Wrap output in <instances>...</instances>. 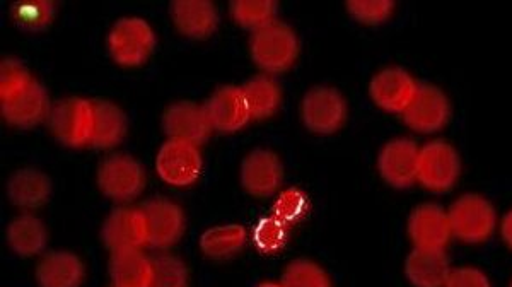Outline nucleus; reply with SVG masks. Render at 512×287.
Wrapping results in <instances>:
<instances>
[{
	"instance_id": "nucleus-11",
	"label": "nucleus",
	"mask_w": 512,
	"mask_h": 287,
	"mask_svg": "<svg viewBox=\"0 0 512 287\" xmlns=\"http://www.w3.org/2000/svg\"><path fill=\"white\" fill-rule=\"evenodd\" d=\"M419 154L420 147L412 139H393L379 153V175L390 187H412L417 182Z\"/></svg>"
},
{
	"instance_id": "nucleus-35",
	"label": "nucleus",
	"mask_w": 512,
	"mask_h": 287,
	"mask_svg": "<svg viewBox=\"0 0 512 287\" xmlns=\"http://www.w3.org/2000/svg\"><path fill=\"white\" fill-rule=\"evenodd\" d=\"M272 211H274V216L282 223H286L287 226L299 223L308 214V197L299 188H289L279 195V199L275 200Z\"/></svg>"
},
{
	"instance_id": "nucleus-6",
	"label": "nucleus",
	"mask_w": 512,
	"mask_h": 287,
	"mask_svg": "<svg viewBox=\"0 0 512 287\" xmlns=\"http://www.w3.org/2000/svg\"><path fill=\"white\" fill-rule=\"evenodd\" d=\"M301 117L311 132L335 134L347 120V101L344 94L330 86H315L304 94Z\"/></svg>"
},
{
	"instance_id": "nucleus-9",
	"label": "nucleus",
	"mask_w": 512,
	"mask_h": 287,
	"mask_svg": "<svg viewBox=\"0 0 512 287\" xmlns=\"http://www.w3.org/2000/svg\"><path fill=\"white\" fill-rule=\"evenodd\" d=\"M451 106L443 89L434 84H419L414 100L402 113L410 129L419 134H434L448 123Z\"/></svg>"
},
{
	"instance_id": "nucleus-29",
	"label": "nucleus",
	"mask_w": 512,
	"mask_h": 287,
	"mask_svg": "<svg viewBox=\"0 0 512 287\" xmlns=\"http://www.w3.org/2000/svg\"><path fill=\"white\" fill-rule=\"evenodd\" d=\"M279 6L274 0H234L231 2V14L239 26L246 30H262L268 24L275 23V14Z\"/></svg>"
},
{
	"instance_id": "nucleus-34",
	"label": "nucleus",
	"mask_w": 512,
	"mask_h": 287,
	"mask_svg": "<svg viewBox=\"0 0 512 287\" xmlns=\"http://www.w3.org/2000/svg\"><path fill=\"white\" fill-rule=\"evenodd\" d=\"M345 7L355 21L376 26L391 18L395 4L390 0H349Z\"/></svg>"
},
{
	"instance_id": "nucleus-10",
	"label": "nucleus",
	"mask_w": 512,
	"mask_h": 287,
	"mask_svg": "<svg viewBox=\"0 0 512 287\" xmlns=\"http://www.w3.org/2000/svg\"><path fill=\"white\" fill-rule=\"evenodd\" d=\"M101 240L111 253L140 250L149 245L146 217L140 209H115L103 223Z\"/></svg>"
},
{
	"instance_id": "nucleus-18",
	"label": "nucleus",
	"mask_w": 512,
	"mask_h": 287,
	"mask_svg": "<svg viewBox=\"0 0 512 287\" xmlns=\"http://www.w3.org/2000/svg\"><path fill=\"white\" fill-rule=\"evenodd\" d=\"M204 106L212 127L221 132H236L243 129L251 120L245 91L239 86H224L217 89Z\"/></svg>"
},
{
	"instance_id": "nucleus-21",
	"label": "nucleus",
	"mask_w": 512,
	"mask_h": 287,
	"mask_svg": "<svg viewBox=\"0 0 512 287\" xmlns=\"http://www.w3.org/2000/svg\"><path fill=\"white\" fill-rule=\"evenodd\" d=\"M449 274L451 269L444 250L414 248L405 260V276L415 287H444Z\"/></svg>"
},
{
	"instance_id": "nucleus-1",
	"label": "nucleus",
	"mask_w": 512,
	"mask_h": 287,
	"mask_svg": "<svg viewBox=\"0 0 512 287\" xmlns=\"http://www.w3.org/2000/svg\"><path fill=\"white\" fill-rule=\"evenodd\" d=\"M251 59L263 71L279 74L291 69L299 55V40L291 26L284 23L268 24L253 31L250 38Z\"/></svg>"
},
{
	"instance_id": "nucleus-22",
	"label": "nucleus",
	"mask_w": 512,
	"mask_h": 287,
	"mask_svg": "<svg viewBox=\"0 0 512 287\" xmlns=\"http://www.w3.org/2000/svg\"><path fill=\"white\" fill-rule=\"evenodd\" d=\"M52 195V180L38 168H21L14 171L7 182V197L12 204L23 209H36Z\"/></svg>"
},
{
	"instance_id": "nucleus-39",
	"label": "nucleus",
	"mask_w": 512,
	"mask_h": 287,
	"mask_svg": "<svg viewBox=\"0 0 512 287\" xmlns=\"http://www.w3.org/2000/svg\"><path fill=\"white\" fill-rule=\"evenodd\" d=\"M509 287H512V282H511V286H509Z\"/></svg>"
},
{
	"instance_id": "nucleus-12",
	"label": "nucleus",
	"mask_w": 512,
	"mask_h": 287,
	"mask_svg": "<svg viewBox=\"0 0 512 287\" xmlns=\"http://www.w3.org/2000/svg\"><path fill=\"white\" fill-rule=\"evenodd\" d=\"M163 129L169 139L200 146L209 139L214 127L204 105H197L193 101H178L166 108Z\"/></svg>"
},
{
	"instance_id": "nucleus-20",
	"label": "nucleus",
	"mask_w": 512,
	"mask_h": 287,
	"mask_svg": "<svg viewBox=\"0 0 512 287\" xmlns=\"http://www.w3.org/2000/svg\"><path fill=\"white\" fill-rule=\"evenodd\" d=\"M84 264L76 253L59 250L41 258L36 267V282L40 287H81Z\"/></svg>"
},
{
	"instance_id": "nucleus-4",
	"label": "nucleus",
	"mask_w": 512,
	"mask_h": 287,
	"mask_svg": "<svg viewBox=\"0 0 512 287\" xmlns=\"http://www.w3.org/2000/svg\"><path fill=\"white\" fill-rule=\"evenodd\" d=\"M48 127L64 146L82 147L91 144L94 127L93 101L65 98L52 106Z\"/></svg>"
},
{
	"instance_id": "nucleus-25",
	"label": "nucleus",
	"mask_w": 512,
	"mask_h": 287,
	"mask_svg": "<svg viewBox=\"0 0 512 287\" xmlns=\"http://www.w3.org/2000/svg\"><path fill=\"white\" fill-rule=\"evenodd\" d=\"M110 277L115 287H151V257L140 250L111 253Z\"/></svg>"
},
{
	"instance_id": "nucleus-23",
	"label": "nucleus",
	"mask_w": 512,
	"mask_h": 287,
	"mask_svg": "<svg viewBox=\"0 0 512 287\" xmlns=\"http://www.w3.org/2000/svg\"><path fill=\"white\" fill-rule=\"evenodd\" d=\"M7 245L19 257L40 255L48 245V229L31 214L14 217L6 231Z\"/></svg>"
},
{
	"instance_id": "nucleus-30",
	"label": "nucleus",
	"mask_w": 512,
	"mask_h": 287,
	"mask_svg": "<svg viewBox=\"0 0 512 287\" xmlns=\"http://www.w3.org/2000/svg\"><path fill=\"white\" fill-rule=\"evenodd\" d=\"M280 284L282 287H332L325 269L308 258L292 260L284 270Z\"/></svg>"
},
{
	"instance_id": "nucleus-28",
	"label": "nucleus",
	"mask_w": 512,
	"mask_h": 287,
	"mask_svg": "<svg viewBox=\"0 0 512 287\" xmlns=\"http://www.w3.org/2000/svg\"><path fill=\"white\" fill-rule=\"evenodd\" d=\"M57 14L52 0H24L11 7V16L18 28L30 33H40L50 28Z\"/></svg>"
},
{
	"instance_id": "nucleus-31",
	"label": "nucleus",
	"mask_w": 512,
	"mask_h": 287,
	"mask_svg": "<svg viewBox=\"0 0 512 287\" xmlns=\"http://www.w3.org/2000/svg\"><path fill=\"white\" fill-rule=\"evenodd\" d=\"M151 287H185L188 281L187 265L180 258L169 253H159L151 257Z\"/></svg>"
},
{
	"instance_id": "nucleus-2",
	"label": "nucleus",
	"mask_w": 512,
	"mask_h": 287,
	"mask_svg": "<svg viewBox=\"0 0 512 287\" xmlns=\"http://www.w3.org/2000/svg\"><path fill=\"white\" fill-rule=\"evenodd\" d=\"M156 33L151 24L142 18L118 19L108 35L111 59L122 67H139L146 64L156 48Z\"/></svg>"
},
{
	"instance_id": "nucleus-37",
	"label": "nucleus",
	"mask_w": 512,
	"mask_h": 287,
	"mask_svg": "<svg viewBox=\"0 0 512 287\" xmlns=\"http://www.w3.org/2000/svg\"><path fill=\"white\" fill-rule=\"evenodd\" d=\"M502 238L506 241L507 246L512 250V211L507 212L504 219H502Z\"/></svg>"
},
{
	"instance_id": "nucleus-17",
	"label": "nucleus",
	"mask_w": 512,
	"mask_h": 287,
	"mask_svg": "<svg viewBox=\"0 0 512 287\" xmlns=\"http://www.w3.org/2000/svg\"><path fill=\"white\" fill-rule=\"evenodd\" d=\"M0 110L7 123L21 129H30L50 115L52 106L45 86L33 79L23 91L12 96L11 100L2 101Z\"/></svg>"
},
{
	"instance_id": "nucleus-32",
	"label": "nucleus",
	"mask_w": 512,
	"mask_h": 287,
	"mask_svg": "<svg viewBox=\"0 0 512 287\" xmlns=\"http://www.w3.org/2000/svg\"><path fill=\"white\" fill-rule=\"evenodd\" d=\"M289 231L287 224L277 217H263L253 229V243L258 252L275 253L286 246Z\"/></svg>"
},
{
	"instance_id": "nucleus-27",
	"label": "nucleus",
	"mask_w": 512,
	"mask_h": 287,
	"mask_svg": "<svg viewBox=\"0 0 512 287\" xmlns=\"http://www.w3.org/2000/svg\"><path fill=\"white\" fill-rule=\"evenodd\" d=\"M246 243V229L239 224L214 226L200 236V248L210 258L231 257Z\"/></svg>"
},
{
	"instance_id": "nucleus-13",
	"label": "nucleus",
	"mask_w": 512,
	"mask_h": 287,
	"mask_svg": "<svg viewBox=\"0 0 512 287\" xmlns=\"http://www.w3.org/2000/svg\"><path fill=\"white\" fill-rule=\"evenodd\" d=\"M241 185L255 197H268L279 190L284 168L279 156L270 149H253L241 163Z\"/></svg>"
},
{
	"instance_id": "nucleus-7",
	"label": "nucleus",
	"mask_w": 512,
	"mask_h": 287,
	"mask_svg": "<svg viewBox=\"0 0 512 287\" xmlns=\"http://www.w3.org/2000/svg\"><path fill=\"white\" fill-rule=\"evenodd\" d=\"M461 171L460 156L451 144L432 141L420 147L417 182L434 192H446L454 187Z\"/></svg>"
},
{
	"instance_id": "nucleus-5",
	"label": "nucleus",
	"mask_w": 512,
	"mask_h": 287,
	"mask_svg": "<svg viewBox=\"0 0 512 287\" xmlns=\"http://www.w3.org/2000/svg\"><path fill=\"white\" fill-rule=\"evenodd\" d=\"M98 187L108 199L127 202L139 197L146 187V173L132 156L111 154L99 164Z\"/></svg>"
},
{
	"instance_id": "nucleus-15",
	"label": "nucleus",
	"mask_w": 512,
	"mask_h": 287,
	"mask_svg": "<svg viewBox=\"0 0 512 287\" xmlns=\"http://www.w3.org/2000/svg\"><path fill=\"white\" fill-rule=\"evenodd\" d=\"M139 209L146 217L149 246L166 248L180 240L185 231V214L180 205L168 199H151Z\"/></svg>"
},
{
	"instance_id": "nucleus-16",
	"label": "nucleus",
	"mask_w": 512,
	"mask_h": 287,
	"mask_svg": "<svg viewBox=\"0 0 512 287\" xmlns=\"http://www.w3.org/2000/svg\"><path fill=\"white\" fill-rule=\"evenodd\" d=\"M408 236L415 248L444 250L451 233L448 212L441 205L422 204L408 217Z\"/></svg>"
},
{
	"instance_id": "nucleus-38",
	"label": "nucleus",
	"mask_w": 512,
	"mask_h": 287,
	"mask_svg": "<svg viewBox=\"0 0 512 287\" xmlns=\"http://www.w3.org/2000/svg\"><path fill=\"white\" fill-rule=\"evenodd\" d=\"M256 287H282V284H275V282H262Z\"/></svg>"
},
{
	"instance_id": "nucleus-40",
	"label": "nucleus",
	"mask_w": 512,
	"mask_h": 287,
	"mask_svg": "<svg viewBox=\"0 0 512 287\" xmlns=\"http://www.w3.org/2000/svg\"><path fill=\"white\" fill-rule=\"evenodd\" d=\"M113 287H115V286H113Z\"/></svg>"
},
{
	"instance_id": "nucleus-14",
	"label": "nucleus",
	"mask_w": 512,
	"mask_h": 287,
	"mask_svg": "<svg viewBox=\"0 0 512 287\" xmlns=\"http://www.w3.org/2000/svg\"><path fill=\"white\" fill-rule=\"evenodd\" d=\"M419 84L405 69L388 67L378 72L369 84V96L384 112L403 113L414 100Z\"/></svg>"
},
{
	"instance_id": "nucleus-3",
	"label": "nucleus",
	"mask_w": 512,
	"mask_h": 287,
	"mask_svg": "<svg viewBox=\"0 0 512 287\" xmlns=\"http://www.w3.org/2000/svg\"><path fill=\"white\" fill-rule=\"evenodd\" d=\"M451 233L465 243L489 240L495 229L494 205L478 194L461 195L448 211Z\"/></svg>"
},
{
	"instance_id": "nucleus-24",
	"label": "nucleus",
	"mask_w": 512,
	"mask_h": 287,
	"mask_svg": "<svg viewBox=\"0 0 512 287\" xmlns=\"http://www.w3.org/2000/svg\"><path fill=\"white\" fill-rule=\"evenodd\" d=\"M94 127L91 144L98 149L118 146L127 134L128 120L120 106L108 100H94Z\"/></svg>"
},
{
	"instance_id": "nucleus-36",
	"label": "nucleus",
	"mask_w": 512,
	"mask_h": 287,
	"mask_svg": "<svg viewBox=\"0 0 512 287\" xmlns=\"http://www.w3.org/2000/svg\"><path fill=\"white\" fill-rule=\"evenodd\" d=\"M444 287H490V282L482 270L461 267V269L451 270Z\"/></svg>"
},
{
	"instance_id": "nucleus-33",
	"label": "nucleus",
	"mask_w": 512,
	"mask_h": 287,
	"mask_svg": "<svg viewBox=\"0 0 512 287\" xmlns=\"http://www.w3.org/2000/svg\"><path fill=\"white\" fill-rule=\"evenodd\" d=\"M33 81L28 67L18 59L2 60L0 64V103L11 100L19 91H23Z\"/></svg>"
},
{
	"instance_id": "nucleus-19",
	"label": "nucleus",
	"mask_w": 512,
	"mask_h": 287,
	"mask_svg": "<svg viewBox=\"0 0 512 287\" xmlns=\"http://www.w3.org/2000/svg\"><path fill=\"white\" fill-rule=\"evenodd\" d=\"M169 12L181 35L193 40L209 38L219 26V12L209 0H175Z\"/></svg>"
},
{
	"instance_id": "nucleus-8",
	"label": "nucleus",
	"mask_w": 512,
	"mask_h": 287,
	"mask_svg": "<svg viewBox=\"0 0 512 287\" xmlns=\"http://www.w3.org/2000/svg\"><path fill=\"white\" fill-rule=\"evenodd\" d=\"M202 164L204 161L198 146L175 139L164 142L156 158L159 178L173 187H188L197 182Z\"/></svg>"
},
{
	"instance_id": "nucleus-26",
	"label": "nucleus",
	"mask_w": 512,
	"mask_h": 287,
	"mask_svg": "<svg viewBox=\"0 0 512 287\" xmlns=\"http://www.w3.org/2000/svg\"><path fill=\"white\" fill-rule=\"evenodd\" d=\"M250 106L251 118L263 120L272 117L282 103V89L268 76H255L241 86Z\"/></svg>"
}]
</instances>
